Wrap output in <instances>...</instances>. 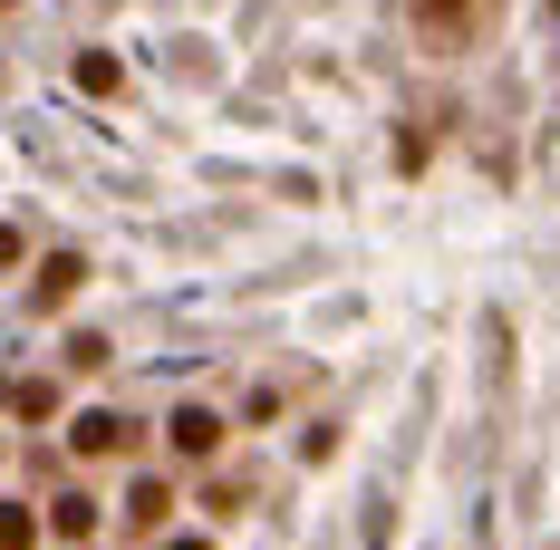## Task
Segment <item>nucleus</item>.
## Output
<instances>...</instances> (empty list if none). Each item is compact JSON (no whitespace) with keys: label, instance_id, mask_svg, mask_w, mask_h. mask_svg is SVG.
I'll return each mask as SVG.
<instances>
[{"label":"nucleus","instance_id":"1","mask_svg":"<svg viewBox=\"0 0 560 550\" xmlns=\"http://www.w3.org/2000/svg\"><path fill=\"white\" fill-rule=\"evenodd\" d=\"M68 444H78V454H126V416H78V425H68Z\"/></svg>","mask_w":560,"mask_h":550},{"label":"nucleus","instance_id":"2","mask_svg":"<svg viewBox=\"0 0 560 550\" xmlns=\"http://www.w3.org/2000/svg\"><path fill=\"white\" fill-rule=\"evenodd\" d=\"M213 444H223V416H203V406L174 416V454H213Z\"/></svg>","mask_w":560,"mask_h":550},{"label":"nucleus","instance_id":"3","mask_svg":"<svg viewBox=\"0 0 560 550\" xmlns=\"http://www.w3.org/2000/svg\"><path fill=\"white\" fill-rule=\"evenodd\" d=\"M49 531H58V541H88V531H97V502H88V493H58L49 502Z\"/></svg>","mask_w":560,"mask_h":550},{"label":"nucleus","instance_id":"4","mask_svg":"<svg viewBox=\"0 0 560 550\" xmlns=\"http://www.w3.org/2000/svg\"><path fill=\"white\" fill-rule=\"evenodd\" d=\"M78 280H88V261H78V251H49V261H39V300H68V290H78Z\"/></svg>","mask_w":560,"mask_h":550},{"label":"nucleus","instance_id":"5","mask_svg":"<svg viewBox=\"0 0 560 550\" xmlns=\"http://www.w3.org/2000/svg\"><path fill=\"white\" fill-rule=\"evenodd\" d=\"M30 541H39V522H30L20 502H0V550H30Z\"/></svg>","mask_w":560,"mask_h":550},{"label":"nucleus","instance_id":"6","mask_svg":"<svg viewBox=\"0 0 560 550\" xmlns=\"http://www.w3.org/2000/svg\"><path fill=\"white\" fill-rule=\"evenodd\" d=\"M126 522H145V531H155V522H165V483H136V493H126Z\"/></svg>","mask_w":560,"mask_h":550},{"label":"nucleus","instance_id":"7","mask_svg":"<svg viewBox=\"0 0 560 550\" xmlns=\"http://www.w3.org/2000/svg\"><path fill=\"white\" fill-rule=\"evenodd\" d=\"M416 20L425 30H464V0H416Z\"/></svg>","mask_w":560,"mask_h":550},{"label":"nucleus","instance_id":"8","mask_svg":"<svg viewBox=\"0 0 560 550\" xmlns=\"http://www.w3.org/2000/svg\"><path fill=\"white\" fill-rule=\"evenodd\" d=\"M10 261H20V232H10V222H0V271H10Z\"/></svg>","mask_w":560,"mask_h":550},{"label":"nucleus","instance_id":"9","mask_svg":"<svg viewBox=\"0 0 560 550\" xmlns=\"http://www.w3.org/2000/svg\"><path fill=\"white\" fill-rule=\"evenodd\" d=\"M174 550H213V541H174Z\"/></svg>","mask_w":560,"mask_h":550}]
</instances>
